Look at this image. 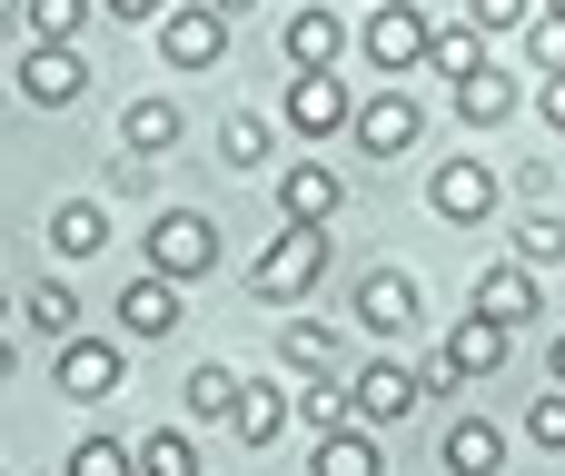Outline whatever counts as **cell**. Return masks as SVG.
Listing matches in <instances>:
<instances>
[{
	"label": "cell",
	"instance_id": "277c9868",
	"mask_svg": "<svg viewBox=\"0 0 565 476\" xmlns=\"http://www.w3.org/2000/svg\"><path fill=\"white\" fill-rule=\"evenodd\" d=\"M348 139H358L367 159H407V149L427 139V109H417L407 89H367V99L348 109Z\"/></svg>",
	"mask_w": 565,
	"mask_h": 476
},
{
	"label": "cell",
	"instance_id": "4316f807",
	"mask_svg": "<svg viewBox=\"0 0 565 476\" xmlns=\"http://www.w3.org/2000/svg\"><path fill=\"white\" fill-rule=\"evenodd\" d=\"M20 318H30L40 338H70V328H79V298H70V278H40V288H20Z\"/></svg>",
	"mask_w": 565,
	"mask_h": 476
},
{
	"label": "cell",
	"instance_id": "8fae6325",
	"mask_svg": "<svg viewBox=\"0 0 565 476\" xmlns=\"http://www.w3.org/2000/svg\"><path fill=\"white\" fill-rule=\"evenodd\" d=\"M50 378H60V398H70V408H99V398L119 388V348H109V338H79V328H70V338H60V368H50Z\"/></svg>",
	"mask_w": 565,
	"mask_h": 476
},
{
	"label": "cell",
	"instance_id": "44dd1931",
	"mask_svg": "<svg viewBox=\"0 0 565 476\" xmlns=\"http://www.w3.org/2000/svg\"><path fill=\"white\" fill-rule=\"evenodd\" d=\"M308 476H387V457H377V427H328L318 437V457H308Z\"/></svg>",
	"mask_w": 565,
	"mask_h": 476
},
{
	"label": "cell",
	"instance_id": "ab89813d",
	"mask_svg": "<svg viewBox=\"0 0 565 476\" xmlns=\"http://www.w3.org/2000/svg\"><path fill=\"white\" fill-rule=\"evenodd\" d=\"M209 10H218V20H248V10H258V0H209Z\"/></svg>",
	"mask_w": 565,
	"mask_h": 476
},
{
	"label": "cell",
	"instance_id": "74e56055",
	"mask_svg": "<svg viewBox=\"0 0 565 476\" xmlns=\"http://www.w3.org/2000/svg\"><path fill=\"white\" fill-rule=\"evenodd\" d=\"M30 40V20H20V0H0V50H20Z\"/></svg>",
	"mask_w": 565,
	"mask_h": 476
},
{
	"label": "cell",
	"instance_id": "83f0119b",
	"mask_svg": "<svg viewBox=\"0 0 565 476\" xmlns=\"http://www.w3.org/2000/svg\"><path fill=\"white\" fill-rule=\"evenodd\" d=\"M228 408H238V368H218V358L189 368V417L199 427H228Z\"/></svg>",
	"mask_w": 565,
	"mask_h": 476
},
{
	"label": "cell",
	"instance_id": "6da1fadb",
	"mask_svg": "<svg viewBox=\"0 0 565 476\" xmlns=\"http://www.w3.org/2000/svg\"><path fill=\"white\" fill-rule=\"evenodd\" d=\"M328 219H278V239L248 258V298H268V308H298L318 278H328Z\"/></svg>",
	"mask_w": 565,
	"mask_h": 476
},
{
	"label": "cell",
	"instance_id": "30bf717a",
	"mask_svg": "<svg viewBox=\"0 0 565 476\" xmlns=\"http://www.w3.org/2000/svg\"><path fill=\"white\" fill-rule=\"evenodd\" d=\"M417 318H427V298H417L407 268H367V278H358V328H367V338H407Z\"/></svg>",
	"mask_w": 565,
	"mask_h": 476
},
{
	"label": "cell",
	"instance_id": "d4e9b609",
	"mask_svg": "<svg viewBox=\"0 0 565 476\" xmlns=\"http://www.w3.org/2000/svg\"><path fill=\"white\" fill-rule=\"evenodd\" d=\"M477 60H487V30H467V20H437V30H427V70H437V80H467Z\"/></svg>",
	"mask_w": 565,
	"mask_h": 476
},
{
	"label": "cell",
	"instance_id": "9a60e30c",
	"mask_svg": "<svg viewBox=\"0 0 565 476\" xmlns=\"http://www.w3.org/2000/svg\"><path fill=\"white\" fill-rule=\"evenodd\" d=\"M278 40H288V70H338V50H348V20L308 0V10H288V30H278Z\"/></svg>",
	"mask_w": 565,
	"mask_h": 476
},
{
	"label": "cell",
	"instance_id": "b9f144b4",
	"mask_svg": "<svg viewBox=\"0 0 565 476\" xmlns=\"http://www.w3.org/2000/svg\"><path fill=\"white\" fill-rule=\"evenodd\" d=\"M536 10H556V20H565V0H536Z\"/></svg>",
	"mask_w": 565,
	"mask_h": 476
},
{
	"label": "cell",
	"instance_id": "8d00e7d4",
	"mask_svg": "<svg viewBox=\"0 0 565 476\" xmlns=\"http://www.w3.org/2000/svg\"><path fill=\"white\" fill-rule=\"evenodd\" d=\"M99 10H109V20H129V30H149V20H159L169 0H99Z\"/></svg>",
	"mask_w": 565,
	"mask_h": 476
},
{
	"label": "cell",
	"instance_id": "1f68e13d",
	"mask_svg": "<svg viewBox=\"0 0 565 476\" xmlns=\"http://www.w3.org/2000/svg\"><path fill=\"white\" fill-rule=\"evenodd\" d=\"M70 476H129V437H109V427H89V437L70 447Z\"/></svg>",
	"mask_w": 565,
	"mask_h": 476
},
{
	"label": "cell",
	"instance_id": "d590c367",
	"mask_svg": "<svg viewBox=\"0 0 565 476\" xmlns=\"http://www.w3.org/2000/svg\"><path fill=\"white\" fill-rule=\"evenodd\" d=\"M536 119L565 139V70H546V89H536Z\"/></svg>",
	"mask_w": 565,
	"mask_h": 476
},
{
	"label": "cell",
	"instance_id": "52a82bcc",
	"mask_svg": "<svg viewBox=\"0 0 565 476\" xmlns=\"http://www.w3.org/2000/svg\"><path fill=\"white\" fill-rule=\"evenodd\" d=\"M348 417H358V427H407V417H417V368H407V358H367V368L348 378Z\"/></svg>",
	"mask_w": 565,
	"mask_h": 476
},
{
	"label": "cell",
	"instance_id": "8992f818",
	"mask_svg": "<svg viewBox=\"0 0 565 476\" xmlns=\"http://www.w3.org/2000/svg\"><path fill=\"white\" fill-rule=\"evenodd\" d=\"M79 89H89L79 40H20V99H30V109H70Z\"/></svg>",
	"mask_w": 565,
	"mask_h": 476
},
{
	"label": "cell",
	"instance_id": "7402d4cb",
	"mask_svg": "<svg viewBox=\"0 0 565 476\" xmlns=\"http://www.w3.org/2000/svg\"><path fill=\"white\" fill-rule=\"evenodd\" d=\"M50 248H60V258H99V248H109V209H99V199H60V209H50Z\"/></svg>",
	"mask_w": 565,
	"mask_h": 476
},
{
	"label": "cell",
	"instance_id": "cb8c5ba5",
	"mask_svg": "<svg viewBox=\"0 0 565 476\" xmlns=\"http://www.w3.org/2000/svg\"><path fill=\"white\" fill-rule=\"evenodd\" d=\"M129 476H199V447H189V427H149V437L129 447Z\"/></svg>",
	"mask_w": 565,
	"mask_h": 476
},
{
	"label": "cell",
	"instance_id": "ac0fdd59",
	"mask_svg": "<svg viewBox=\"0 0 565 476\" xmlns=\"http://www.w3.org/2000/svg\"><path fill=\"white\" fill-rule=\"evenodd\" d=\"M179 129H189L179 99H129V109H119V149H129V159H169Z\"/></svg>",
	"mask_w": 565,
	"mask_h": 476
},
{
	"label": "cell",
	"instance_id": "7bdbcfd3",
	"mask_svg": "<svg viewBox=\"0 0 565 476\" xmlns=\"http://www.w3.org/2000/svg\"><path fill=\"white\" fill-rule=\"evenodd\" d=\"M0 318H10V288H0Z\"/></svg>",
	"mask_w": 565,
	"mask_h": 476
},
{
	"label": "cell",
	"instance_id": "e0dca14e",
	"mask_svg": "<svg viewBox=\"0 0 565 476\" xmlns=\"http://www.w3.org/2000/svg\"><path fill=\"white\" fill-rule=\"evenodd\" d=\"M467 308H477V318H497V328H526V318H536V268H526V258H507V268H487Z\"/></svg>",
	"mask_w": 565,
	"mask_h": 476
},
{
	"label": "cell",
	"instance_id": "d6a6232c",
	"mask_svg": "<svg viewBox=\"0 0 565 476\" xmlns=\"http://www.w3.org/2000/svg\"><path fill=\"white\" fill-rule=\"evenodd\" d=\"M526 447H546V457H565V388H546V398L526 408Z\"/></svg>",
	"mask_w": 565,
	"mask_h": 476
},
{
	"label": "cell",
	"instance_id": "e575fe53",
	"mask_svg": "<svg viewBox=\"0 0 565 476\" xmlns=\"http://www.w3.org/2000/svg\"><path fill=\"white\" fill-rule=\"evenodd\" d=\"M526 10H536V0H467V30L497 40V30H526Z\"/></svg>",
	"mask_w": 565,
	"mask_h": 476
},
{
	"label": "cell",
	"instance_id": "836d02e7",
	"mask_svg": "<svg viewBox=\"0 0 565 476\" xmlns=\"http://www.w3.org/2000/svg\"><path fill=\"white\" fill-rule=\"evenodd\" d=\"M526 60L536 70H565V20L556 10H526Z\"/></svg>",
	"mask_w": 565,
	"mask_h": 476
},
{
	"label": "cell",
	"instance_id": "f1b7e54d",
	"mask_svg": "<svg viewBox=\"0 0 565 476\" xmlns=\"http://www.w3.org/2000/svg\"><path fill=\"white\" fill-rule=\"evenodd\" d=\"M288 417H298L308 437H328V427H348V378H308V388L288 398Z\"/></svg>",
	"mask_w": 565,
	"mask_h": 476
},
{
	"label": "cell",
	"instance_id": "7a4b0ae2",
	"mask_svg": "<svg viewBox=\"0 0 565 476\" xmlns=\"http://www.w3.org/2000/svg\"><path fill=\"white\" fill-rule=\"evenodd\" d=\"M139 258H149L159 278H179V288H189V278H209V268H218V219H209V209H159V219H149V239H139Z\"/></svg>",
	"mask_w": 565,
	"mask_h": 476
},
{
	"label": "cell",
	"instance_id": "4fadbf2b",
	"mask_svg": "<svg viewBox=\"0 0 565 476\" xmlns=\"http://www.w3.org/2000/svg\"><path fill=\"white\" fill-rule=\"evenodd\" d=\"M437 368H447V378H457V388H477V378H497V368H507V328H497V318H477V308H467V318H457V328H447V348H437Z\"/></svg>",
	"mask_w": 565,
	"mask_h": 476
},
{
	"label": "cell",
	"instance_id": "5bb4252c",
	"mask_svg": "<svg viewBox=\"0 0 565 476\" xmlns=\"http://www.w3.org/2000/svg\"><path fill=\"white\" fill-rule=\"evenodd\" d=\"M338 209H348V179H338L328 159L278 169V219H338Z\"/></svg>",
	"mask_w": 565,
	"mask_h": 476
},
{
	"label": "cell",
	"instance_id": "484cf974",
	"mask_svg": "<svg viewBox=\"0 0 565 476\" xmlns=\"http://www.w3.org/2000/svg\"><path fill=\"white\" fill-rule=\"evenodd\" d=\"M268 149H278V139H268L258 109H228V119H218V169H268Z\"/></svg>",
	"mask_w": 565,
	"mask_h": 476
},
{
	"label": "cell",
	"instance_id": "ee69618b",
	"mask_svg": "<svg viewBox=\"0 0 565 476\" xmlns=\"http://www.w3.org/2000/svg\"><path fill=\"white\" fill-rule=\"evenodd\" d=\"M0 476H10V467H0Z\"/></svg>",
	"mask_w": 565,
	"mask_h": 476
},
{
	"label": "cell",
	"instance_id": "9c48e42d",
	"mask_svg": "<svg viewBox=\"0 0 565 476\" xmlns=\"http://www.w3.org/2000/svg\"><path fill=\"white\" fill-rule=\"evenodd\" d=\"M348 109H358V99H348V80H338V70H298V80H288V99H278V119H288L298 139H338V129H348Z\"/></svg>",
	"mask_w": 565,
	"mask_h": 476
},
{
	"label": "cell",
	"instance_id": "603a6c76",
	"mask_svg": "<svg viewBox=\"0 0 565 476\" xmlns=\"http://www.w3.org/2000/svg\"><path fill=\"white\" fill-rule=\"evenodd\" d=\"M437 457H447V476H497V467H507V437H497L487 417H457Z\"/></svg>",
	"mask_w": 565,
	"mask_h": 476
},
{
	"label": "cell",
	"instance_id": "7c38bea8",
	"mask_svg": "<svg viewBox=\"0 0 565 476\" xmlns=\"http://www.w3.org/2000/svg\"><path fill=\"white\" fill-rule=\"evenodd\" d=\"M179 318H189V298H179V278H159V268H139V278L119 288V328H129V338H179Z\"/></svg>",
	"mask_w": 565,
	"mask_h": 476
},
{
	"label": "cell",
	"instance_id": "60d3db41",
	"mask_svg": "<svg viewBox=\"0 0 565 476\" xmlns=\"http://www.w3.org/2000/svg\"><path fill=\"white\" fill-rule=\"evenodd\" d=\"M546 378H556V388H565V328H556V358H546Z\"/></svg>",
	"mask_w": 565,
	"mask_h": 476
},
{
	"label": "cell",
	"instance_id": "d6986e66",
	"mask_svg": "<svg viewBox=\"0 0 565 476\" xmlns=\"http://www.w3.org/2000/svg\"><path fill=\"white\" fill-rule=\"evenodd\" d=\"M278 358H288L298 378H338V358H348V328H328V318H288V328H278Z\"/></svg>",
	"mask_w": 565,
	"mask_h": 476
},
{
	"label": "cell",
	"instance_id": "ffe728a7",
	"mask_svg": "<svg viewBox=\"0 0 565 476\" xmlns=\"http://www.w3.org/2000/svg\"><path fill=\"white\" fill-rule=\"evenodd\" d=\"M278 427H288V398L268 388V378H238V408H228V437L258 457V447H278Z\"/></svg>",
	"mask_w": 565,
	"mask_h": 476
},
{
	"label": "cell",
	"instance_id": "f35d334b",
	"mask_svg": "<svg viewBox=\"0 0 565 476\" xmlns=\"http://www.w3.org/2000/svg\"><path fill=\"white\" fill-rule=\"evenodd\" d=\"M10 378H20V348H10V328H0V388H10Z\"/></svg>",
	"mask_w": 565,
	"mask_h": 476
},
{
	"label": "cell",
	"instance_id": "ba28073f",
	"mask_svg": "<svg viewBox=\"0 0 565 476\" xmlns=\"http://www.w3.org/2000/svg\"><path fill=\"white\" fill-rule=\"evenodd\" d=\"M497 199H507V179H497L487 159H447V169L427 179V209H437L447 229H477V219H497Z\"/></svg>",
	"mask_w": 565,
	"mask_h": 476
},
{
	"label": "cell",
	"instance_id": "5b68a950",
	"mask_svg": "<svg viewBox=\"0 0 565 476\" xmlns=\"http://www.w3.org/2000/svg\"><path fill=\"white\" fill-rule=\"evenodd\" d=\"M427 30H437V20H427L417 0H377L367 30H358V50H367L387 80H407V70H427Z\"/></svg>",
	"mask_w": 565,
	"mask_h": 476
},
{
	"label": "cell",
	"instance_id": "f546056e",
	"mask_svg": "<svg viewBox=\"0 0 565 476\" xmlns=\"http://www.w3.org/2000/svg\"><path fill=\"white\" fill-rule=\"evenodd\" d=\"M516 258H526V268H565V219H556V209L516 219Z\"/></svg>",
	"mask_w": 565,
	"mask_h": 476
},
{
	"label": "cell",
	"instance_id": "4dcf8cb0",
	"mask_svg": "<svg viewBox=\"0 0 565 476\" xmlns=\"http://www.w3.org/2000/svg\"><path fill=\"white\" fill-rule=\"evenodd\" d=\"M20 20H30V40H79L89 0H20Z\"/></svg>",
	"mask_w": 565,
	"mask_h": 476
},
{
	"label": "cell",
	"instance_id": "2e32d148",
	"mask_svg": "<svg viewBox=\"0 0 565 476\" xmlns=\"http://www.w3.org/2000/svg\"><path fill=\"white\" fill-rule=\"evenodd\" d=\"M447 99H457V119H467V129H497V119H516V80H507L497 60H477L467 80H447Z\"/></svg>",
	"mask_w": 565,
	"mask_h": 476
},
{
	"label": "cell",
	"instance_id": "3957f363",
	"mask_svg": "<svg viewBox=\"0 0 565 476\" xmlns=\"http://www.w3.org/2000/svg\"><path fill=\"white\" fill-rule=\"evenodd\" d=\"M149 30H159V60H169V70H218V60H228V20H218L209 0H169Z\"/></svg>",
	"mask_w": 565,
	"mask_h": 476
}]
</instances>
